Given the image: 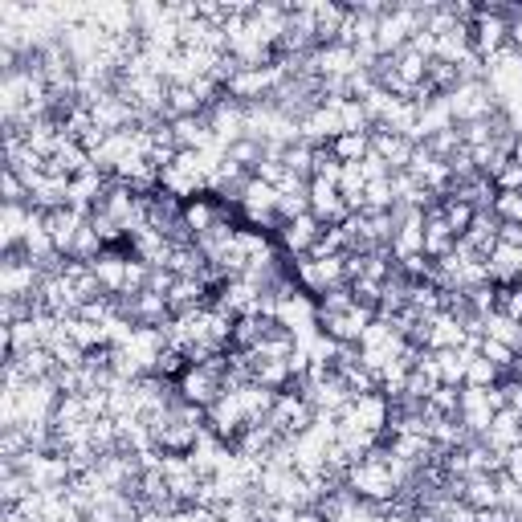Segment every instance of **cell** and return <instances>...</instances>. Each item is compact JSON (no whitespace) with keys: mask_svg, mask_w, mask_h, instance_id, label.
I'll return each instance as SVG.
<instances>
[{"mask_svg":"<svg viewBox=\"0 0 522 522\" xmlns=\"http://www.w3.org/2000/svg\"><path fill=\"white\" fill-rule=\"evenodd\" d=\"M482 441L494 449V453H510V449H518L522 445V416L518 412H510V408H502V412H494V421H490V429L482 433Z\"/></svg>","mask_w":522,"mask_h":522,"instance_id":"obj_9","label":"cell"},{"mask_svg":"<svg viewBox=\"0 0 522 522\" xmlns=\"http://www.w3.org/2000/svg\"><path fill=\"white\" fill-rule=\"evenodd\" d=\"M498 245L522 249V225H502V229H498Z\"/></svg>","mask_w":522,"mask_h":522,"instance_id":"obj_26","label":"cell"},{"mask_svg":"<svg viewBox=\"0 0 522 522\" xmlns=\"http://www.w3.org/2000/svg\"><path fill=\"white\" fill-rule=\"evenodd\" d=\"M494 188H498V192H522V164L510 160V164L494 176Z\"/></svg>","mask_w":522,"mask_h":522,"instance_id":"obj_24","label":"cell"},{"mask_svg":"<svg viewBox=\"0 0 522 522\" xmlns=\"http://www.w3.org/2000/svg\"><path fill=\"white\" fill-rule=\"evenodd\" d=\"M127 266H131V249H127V245H123V249H102V257L94 261V278H98V286L107 290L111 298L123 294V286H127Z\"/></svg>","mask_w":522,"mask_h":522,"instance_id":"obj_6","label":"cell"},{"mask_svg":"<svg viewBox=\"0 0 522 522\" xmlns=\"http://www.w3.org/2000/svg\"><path fill=\"white\" fill-rule=\"evenodd\" d=\"M392 66H396L400 82H408V86H421V82L429 78V58H425V54H416L412 45L396 49V54H392Z\"/></svg>","mask_w":522,"mask_h":522,"instance_id":"obj_14","label":"cell"},{"mask_svg":"<svg viewBox=\"0 0 522 522\" xmlns=\"http://www.w3.org/2000/svg\"><path fill=\"white\" fill-rule=\"evenodd\" d=\"M29 494H33V486H29V478L21 474L17 465L0 469V502H5V510H9V506H21Z\"/></svg>","mask_w":522,"mask_h":522,"instance_id":"obj_17","label":"cell"},{"mask_svg":"<svg viewBox=\"0 0 522 522\" xmlns=\"http://www.w3.org/2000/svg\"><path fill=\"white\" fill-rule=\"evenodd\" d=\"M225 155H229V160H233L237 168H245V172H253V168L261 164V155H266V147H261L257 139H249V135H245V139H237V143H233V147H229Z\"/></svg>","mask_w":522,"mask_h":522,"instance_id":"obj_19","label":"cell"},{"mask_svg":"<svg viewBox=\"0 0 522 522\" xmlns=\"http://www.w3.org/2000/svg\"><path fill=\"white\" fill-rule=\"evenodd\" d=\"M82 225H86V217H82V213H74L70 204L54 208V213H45V229H49V237H54L58 253H70V245H74V237H78V229H82Z\"/></svg>","mask_w":522,"mask_h":522,"instance_id":"obj_11","label":"cell"},{"mask_svg":"<svg viewBox=\"0 0 522 522\" xmlns=\"http://www.w3.org/2000/svg\"><path fill=\"white\" fill-rule=\"evenodd\" d=\"M498 310L522 323V286H498Z\"/></svg>","mask_w":522,"mask_h":522,"instance_id":"obj_23","label":"cell"},{"mask_svg":"<svg viewBox=\"0 0 522 522\" xmlns=\"http://www.w3.org/2000/svg\"><path fill=\"white\" fill-rule=\"evenodd\" d=\"M457 233L449 229V221H445V213H441V200L425 213V257H433V261H441V257H449L453 249H457Z\"/></svg>","mask_w":522,"mask_h":522,"instance_id":"obj_8","label":"cell"},{"mask_svg":"<svg viewBox=\"0 0 522 522\" xmlns=\"http://www.w3.org/2000/svg\"><path fill=\"white\" fill-rule=\"evenodd\" d=\"M498 217L494 213H478L474 217V225H469L465 233H461V249H469V253H474V257H490L494 249H498Z\"/></svg>","mask_w":522,"mask_h":522,"instance_id":"obj_10","label":"cell"},{"mask_svg":"<svg viewBox=\"0 0 522 522\" xmlns=\"http://www.w3.org/2000/svg\"><path fill=\"white\" fill-rule=\"evenodd\" d=\"M494 217H498V225H522V192H498Z\"/></svg>","mask_w":522,"mask_h":522,"instance_id":"obj_21","label":"cell"},{"mask_svg":"<svg viewBox=\"0 0 522 522\" xmlns=\"http://www.w3.org/2000/svg\"><path fill=\"white\" fill-rule=\"evenodd\" d=\"M518 270H522V249L498 245V249L486 257V278H490L494 286H518Z\"/></svg>","mask_w":522,"mask_h":522,"instance_id":"obj_12","label":"cell"},{"mask_svg":"<svg viewBox=\"0 0 522 522\" xmlns=\"http://www.w3.org/2000/svg\"><path fill=\"white\" fill-rule=\"evenodd\" d=\"M323 233H327V225H323L315 213H302V217L286 221L274 237H278L282 253H286L290 261H298V257H310V253H315V245L323 241Z\"/></svg>","mask_w":522,"mask_h":522,"instance_id":"obj_3","label":"cell"},{"mask_svg":"<svg viewBox=\"0 0 522 522\" xmlns=\"http://www.w3.org/2000/svg\"><path fill=\"white\" fill-rule=\"evenodd\" d=\"M510 45H514V49H518V54H522V17H518V21L510 25Z\"/></svg>","mask_w":522,"mask_h":522,"instance_id":"obj_28","label":"cell"},{"mask_svg":"<svg viewBox=\"0 0 522 522\" xmlns=\"http://www.w3.org/2000/svg\"><path fill=\"white\" fill-rule=\"evenodd\" d=\"M518 286H522V270H518Z\"/></svg>","mask_w":522,"mask_h":522,"instance_id":"obj_29","label":"cell"},{"mask_svg":"<svg viewBox=\"0 0 522 522\" xmlns=\"http://www.w3.org/2000/svg\"><path fill=\"white\" fill-rule=\"evenodd\" d=\"M139 522H172L168 510H139Z\"/></svg>","mask_w":522,"mask_h":522,"instance_id":"obj_27","label":"cell"},{"mask_svg":"<svg viewBox=\"0 0 522 522\" xmlns=\"http://www.w3.org/2000/svg\"><path fill=\"white\" fill-rule=\"evenodd\" d=\"M217 522H257V510H253V502H249V494H245V498H233L229 506H221V514H217Z\"/></svg>","mask_w":522,"mask_h":522,"instance_id":"obj_22","label":"cell"},{"mask_svg":"<svg viewBox=\"0 0 522 522\" xmlns=\"http://www.w3.org/2000/svg\"><path fill=\"white\" fill-rule=\"evenodd\" d=\"M412 151H416V143L408 135H396V131H384V127L372 131V155H380V160L388 164V172H408Z\"/></svg>","mask_w":522,"mask_h":522,"instance_id":"obj_5","label":"cell"},{"mask_svg":"<svg viewBox=\"0 0 522 522\" xmlns=\"http://www.w3.org/2000/svg\"><path fill=\"white\" fill-rule=\"evenodd\" d=\"M486 339L506 343L510 351H522V323L502 315V310H494V315H486Z\"/></svg>","mask_w":522,"mask_h":522,"instance_id":"obj_16","label":"cell"},{"mask_svg":"<svg viewBox=\"0 0 522 522\" xmlns=\"http://www.w3.org/2000/svg\"><path fill=\"white\" fill-rule=\"evenodd\" d=\"M441 213H445V221H449V229L461 237L469 225H474V217H478V208L474 204H465V200H457V196H445L441 200Z\"/></svg>","mask_w":522,"mask_h":522,"instance_id":"obj_18","label":"cell"},{"mask_svg":"<svg viewBox=\"0 0 522 522\" xmlns=\"http://www.w3.org/2000/svg\"><path fill=\"white\" fill-rule=\"evenodd\" d=\"M310 213H315L327 229L331 225H343L351 217V204L343 200V192L335 184H323V180H310Z\"/></svg>","mask_w":522,"mask_h":522,"instance_id":"obj_4","label":"cell"},{"mask_svg":"<svg viewBox=\"0 0 522 522\" xmlns=\"http://www.w3.org/2000/svg\"><path fill=\"white\" fill-rule=\"evenodd\" d=\"M327 151L339 164H363L372 155V135H339V139L327 143Z\"/></svg>","mask_w":522,"mask_h":522,"instance_id":"obj_15","label":"cell"},{"mask_svg":"<svg viewBox=\"0 0 522 522\" xmlns=\"http://www.w3.org/2000/svg\"><path fill=\"white\" fill-rule=\"evenodd\" d=\"M461 502L474 510H494L498 506V474H469L461 478Z\"/></svg>","mask_w":522,"mask_h":522,"instance_id":"obj_13","label":"cell"},{"mask_svg":"<svg viewBox=\"0 0 522 522\" xmlns=\"http://www.w3.org/2000/svg\"><path fill=\"white\" fill-rule=\"evenodd\" d=\"M494 384H502V372L494 368L490 359H469V372H465V388H494Z\"/></svg>","mask_w":522,"mask_h":522,"instance_id":"obj_20","label":"cell"},{"mask_svg":"<svg viewBox=\"0 0 522 522\" xmlns=\"http://www.w3.org/2000/svg\"><path fill=\"white\" fill-rule=\"evenodd\" d=\"M502 474H506L510 482H518V486H522V445L506 453V465H502Z\"/></svg>","mask_w":522,"mask_h":522,"instance_id":"obj_25","label":"cell"},{"mask_svg":"<svg viewBox=\"0 0 522 522\" xmlns=\"http://www.w3.org/2000/svg\"><path fill=\"white\" fill-rule=\"evenodd\" d=\"M449 111H453V123H478V119H490L494 111H502L498 94L486 86V82H457L449 94Z\"/></svg>","mask_w":522,"mask_h":522,"instance_id":"obj_2","label":"cell"},{"mask_svg":"<svg viewBox=\"0 0 522 522\" xmlns=\"http://www.w3.org/2000/svg\"><path fill=\"white\" fill-rule=\"evenodd\" d=\"M347 490H355V498L363 502H396V478L388 461H376V457H363L347 469Z\"/></svg>","mask_w":522,"mask_h":522,"instance_id":"obj_1","label":"cell"},{"mask_svg":"<svg viewBox=\"0 0 522 522\" xmlns=\"http://www.w3.org/2000/svg\"><path fill=\"white\" fill-rule=\"evenodd\" d=\"M37 213H41V208H33V204H5V217H0V241H5V253L25 245Z\"/></svg>","mask_w":522,"mask_h":522,"instance_id":"obj_7","label":"cell"}]
</instances>
